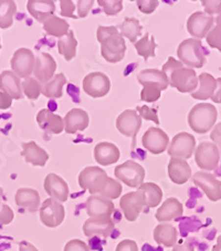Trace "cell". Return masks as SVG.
Returning a JSON list of instances; mask_svg holds the SVG:
<instances>
[{"instance_id":"f907efd6","label":"cell","mask_w":221,"mask_h":251,"mask_svg":"<svg viewBox=\"0 0 221 251\" xmlns=\"http://www.w3.org/2000/svg\"><path fill=\"white\" fill-rule=\"evenodd\" d=\"M94 5V1L93 0H79V1L76 2V6H77V18H85L86 16L91 10V8L93 7Z\"/></svg>"},{"instance_id":"d6986e66","label":"cell","mask_w":221,"mask_h":251,"mask_svg":"<svg viewBox=\"0 0 221 251\" xmlns=\"http://www.w3.org/2000/svg\"><path fill=\"white\" fill-rule=\"evenodd\" d=\"M43 186H45V190L50 198H53L59 202L67 201L70 190H69L67 181L61 176L54 174V173H50L47 175Z\"/></svg>"},{"instance_id":"f6af8a7d","label":"cell","mask_w":221,"mask_h":251,"mask_svg":"<svg viewBox=\"0 0 221 251\" xmlns=\"http://www.w3.org/2000/svg\"><path fill=\"white\" fill-rule=\"evenodd\" d=\"M206 41L209 47L218 49L221 52V24L215 25L207 34Z\"/></svg>"},{"instance_id":"836d02e7","label":"cell","mask_w":221,"mask_h":251,"mask_svg":"<svg viewBox=\"0 0 221 251\" xmlns=\"http://www.w3.org/2000/svg\"><path fill=\"white\" fill-rule=\"evenodd\" d=\"M137 81L143 85L145 83H154L160 86L162 91L167 90L168 85V79L167 75L162 70H157V69H146L140 72L137 75Z\"/></svg>"},{"instance_id":"74e56055","label":"cell","mask_w":221,"mask_h":251,"mask_svg":"<svg viewBox=\"0 0 221 251\" xmlns=\"http://www.w3.org/2000/svg\"><path fill=\"white\" fill-rule=\"evenodd\" d=\"M17 5L14 0H0V28L8 29L14 24Z\"/></svg>"},{"instance_id":"d590c367","label":"cell","mask_w":221,"mask_h":251,"mask_svg":"<svg viewBox=\"0 0 221 251\" xmlns=\"http://www.w3.org/2000/svg\"><path fill=\"white\" fill-rule=\"evenodd\" d=\"M69 28H70V25L68 21L57 16H52L43 23V29L48 34L60 39L69 32Z\"/></svg>"},{"instance_id":"7dc6e473","label":"cell","mask_w":221,"mask_h":251,"mask_svg":"<svg viewBox=\"0 0 221 251\" xmlns=\"http://www.w3.org/2000/svg\"><path fill=\"white\" fill-rule=\"evenodd\" d=\"M136 5L143 14L149 15L157 9L159 1L158 0H137Z\"/></svg>"},{"instance_id":"ab89813d","label":"cell","mask_w":221,"mask_h":251,"mask_svg":"<svg viewBox=\"0 0 221 251\" xmlns=\"http://www.w3.org/2000/svg\"><path fill=\"white\" fill-rule=\"evenodd\" d=\"M21 86H23V92L25 93V97L29 100H31V101H34V100H37L40 97L42 85L40 82L33 79V77H25L23 81V83H21Z\"/></svg>"},{"instance_id":"11a10c76","label":"cell","mask_w":221,"mask_h":251,"mask_svg":"<svg viewBox=\"0 0 221 251\" xmlns=\"http://www.w3.org/2000/svg\"><path fill=\"white\" fill-rule=\"evenodd\" d=\"M12 104V98L7 93L0 91V110L9 109Z\"/></svg>"},{"instance_id":"4316f807","label":"cell","mask_w":221,"mask_h":251,"mask_svg":"<svg viewBox=\"0 0 221 251\" xmlns=\"http://www.w3.org/2000/svg\"><path fill=\"white\" fill-rule=\"evenodd\" d=\"M153 238L155 242L159 246H164L166 248L174 247L178 241V231L172 224L163 223L155 227L153 231Z\"/></svg>"},{"instance_id":"91938a15","label":"cell","mask_w":221,"mask_h":251,"mask_svg":"<svg viewBox=\"0 0 221 251\" xmlns=\"http://www.w3.org/2000/svg\"><path fill=\"white\" fill-rule=\"evenodd\" d=\"M2 197H3V189L0 187V213H1V210H2V205L3 204H1V199H2Z\"/></svg>"},{"instance_id":"8fae6325","label":"cell","mask_w":221,"mask_h":251,"mask_svg":"<svg viewBox=\"0 0 221 251\" xmlns=\"http://www.w3.org/2000/svg\"><path fill=\"white\" fill-rule=\"evenodd\" d=\"M120 207L126 220L131 223L135 222L140 217L141 213L145 207L144 195L138 189L136 192H129L125 194L120 199Z\"/></svg>"},{"instance_id":"2e32d148","label":"cell","mask_w":221,"mask_h":251,"mask_svg":"<svg viewBox=\"0 0 221 251\" xmlns=\"http://www.w3.org/2000/svg\"><path fill=\"white\" fill-rule=\"evenodd\" d=\"M215 18L203 11H196L187 20V30L194 38L198 40L207 37L210 30L214 28Z\"/></svg>"},{"instance_id":"8d00e7d4","label":"cell","mask_w":221,"mask_h":251,"mask_svg":"<svg viewBox=\"0 0 221 251\" xmlns=\"http://www.w3.org/2000/svg\"><path fill=\"white\" fill-rule=\"evenodd\" d=\"M120 30H121V34L122 37L127 38L129 41L135 43L137 41V38L142 36V30L143 27L136 18H125L122 25H120Z\"/></svg>"},{"instance_id":"94428289","label":"cell","mask_w":221,"mask_h":251,"mask_svg":"<svg viewBox=\"0 0 221 251\" xmlns=\"http://www.w3.org/2000/svg\"><path fill=\"white\" fill-rule=\"evenodd\" d=\"M0 49H1V43H0Z\"/></svg>"},{"instance_id":"5bb4252c","label":"cell","mask_w":221,"mask_h":251,"mask_svg":"<svg viewBox=\"0 0 221 251\" xmlns=\"http://www.w3.org/2000/svg\"><path fill=\"white\" fill-rule=\"evenodd\" d=\"M193 181L197 187L201 188L208 199L218 201L221 199V181L214 174L208 172H197L193 176Z\"/></svg>"},{"instance_id":"8992f818","label":"cell","mask_w":221,"mask_h":251,"mask_svg":"<svg viewBox=\"0 0 221 251\" xmlns=\"http://www.w3.org/2000/svg\"><path fill=\"white\" fill-rule=\"evenodd\" d=\"M114 175L116 178L127 185L128 187L138 188L144 183L146 173L141 164L129 159V161L115 167Z\"/></svg>"},{"instance_id":"277c9868","label":"cell","mask_w":221,"mask_h":251,"mask_svg":"<svg viewBox=\"0 0 221 251\" xmlns=\"http://www.w3.org/2000/svg\"><path fill=\"white\" fill-rule=\"evenodd\" d=\"M206 52L198 39H186L181 41L177 49V57L179 61L190 69H200L206 64Z\"/></svg>"},{"instance_id":"5b68a950","label":"cell","mask_w":221,"mask_h":251,"mask_svg":"<svg viewBox=\"0 0 221 251\" xmlns=\"http://www.w3.org/2000/svg\"><path fill=\"white\" fill-rule=\"evenodd\" d=\"M111 177H108L106 172L101 167L88 166L80 173L79 185L84 190H89L90 194L101 196L106 186L110 183Z\"/></svg>"},{"instance_id":"4dcf8cb0","label":"cell","mask_w":221,"mask_h":251,"mask_svg":"<svg viewBox=\"0 0 221 251\" xmlns=\"http://www.w3.org/2000/svg\"><path fill=\"white\" fill-rule=\"evenodd\" d=\"M198 89L194 91L193 93H190V97L195 100H206L210 99L215 93V90L217 88V79L209 73H201L198 76Z\"/></svg>"},{"instance_id":"9c48e42d","label":"cell","mask_w":221,"mask_h":251,"mask_svg":"<svg viewBox=\"0 0 221 251\" xmlns=\"http://www.w3.org/2000/svg\"><path fill=\"white\" fill-rule=\"evenodd\" d=\"M196 164L203 171H215L219 165V150L212 142H201L195 150Z\"/></svg>"},{"instance_id":"9f6ffc18","label":"cell","mask_w":221,"mask_h":251,"mask_svg":"<svg viewBox=\"0 0 221 251\" xmlns=\"http://www.w3.org/2000/svg\"><path fill=\"white\" fill-rule=\"evenodd\" d=\"M210 100L214 103H218V104L221 103V77H218V79H217V88L215 90L214 95L210 98Z\"/></svg>"},{"instance_id":"b9f144b4","label":"cell","mask_w":221,"mask_h":251,"mask_svg":"<svg viewBox=\"0 0 221 251\" xmlns=\"http://www.w3.org/2000/svg\"><path fill=\"white\" fill-rule=\"evenodd\" d=\"M99 7L103 8L104 14L106 16H116L123 10L122 0H98Z\"/></svg>"},{"instance_id":"484cf974","label":"cell","mask_w":221,"mask_h":251,"mask_svg":"<svg viewBox=\"0 0 221 251\" xmlns=\"http://www.w3.org/2000/svg\"><path fill=\"white\" fill-rule=\"evenodd\" d=\"M0 90L11 97L12 100L24 98L20 77L12 71H3L0 73Z\"/></svg>"},{"instance_id":"f546056e","label":"cell","mask_w":221,"mask_h":251,"mask_svg":"<svg viewBox=\"0 0 221 251\" xmlns=\"http://www.w3.org/2000/svg\"><path fill=\"white\" fill-rule=\"evenodd\" d=\"M15 201L20 208H25L31 213L37 211L40 207V195L32 188H19L16 193Z\"/></svg>"},{"instance_id":"ffe728a7","label":"cell","mask_w":221,"mask_h":251,"mask_svg":"<svg viewBox=\"0 0 221 251\" xmlns=\"http://www.w3.org/2000/svg\"><path fill=\"white\" fill-rule=\"evenodd\" d=\"M82 230L88 238L95 236L107 238L114 231V223L112 218H89L83 224Z\"/></svg>"},{"instance_id":"6f0895ef","label":"cell","mask_w":221,"mask_h":251,"mask_svg":"<svg viewBox=\"0 0 221 251\" xmlns=\"http://www.w3.org/2000/svg\"><path fill=\"white\" fill-rule=\"evenodd\" d=\"M19 251H39L37 247L30 244L28 241H20L19 242Z\"/></svg>"},{"instance_id":"681fc988","label":"cell","mask_w":221,"mask_h":251,"mask_svg":"<svg viewBox=\"0 0 221 251\" xmlns=\"http://www.w3.org/2000/svg\"><path fill=\"white\" fill-rule=\"evenodd\" d=\"M63 251H90L89 246L80 239H72L64 246Z\"/></svg>"},{"instance_id":"30bf717a","label":"cell","mask_w":221,"mask_h":251,"mask_svg":"<svg viewBox=\"0 0 221 251\" xmlns=\"http://www.w3.org/2000/svg\"><path fill=\"white\" fill-rule=\"evenodd\" d=\"M82 88L91 98H103L110 92L111 81L108 76L102 72H92L89 73L83 79Z\"/></svg>"},{"instance_id":"7402d4cb","label":"cell","mask_w":221,"mask_h":251,"mask_svg":"<svg viewBox=\"0 0 221 251\" xmlns=\"http://www.w3.org/2000/svg\"><path fill=\"white\" fill-rule=\"evenodd\" d=\"M63 124L68 134H75L76 132L84 131L90 124L89 114L82 109H72L64 116Z\"/></svg>"},{"instance_id":"c3c4849f","label":"cell","mask_w":221,"mask_h":251,"mask_svg":"<svg viewBox=\"0 0 221 251\" xmlns=\"http://www.w3.org/2000/svg\"><path fill=\"white\" fill-rule=\"evenodd\" d=\"M60 7H61V16L67 17V18L77 19V16L74 15L75 11V3L72 0H62L60 1Z\"/></svg>"},{"instance_id":"e0dca14e","label":"cell","mask_w":221,"mask_h":251,"mask_svg":"<svg viewBox=\"0 0 221 251\" xmlns=\"http://www.w3.org/2000/svg\"><path fill=\"white\" fill-rule=\"evenodd\" d=\"M85 209L90 218H111L115 210V207L114 202L112 201H108V199L101 196H97V195H93V196L91 195L86 199Z\"/></svg>"},{"instance_id":"3957f363","label":"cell","mask_w":221,"mask_h":251,"mask_svg":"<svg viewBox=\"0 0 221 251\" xmlns=\"http://www.w3.org/2000/svg\"><path fill=\"white\" fill-rule=\"evenodd\" d=\"M218 119V111L210 103H199L188 113V125L194 132L206 134L215 126Z\"/></svg>"},{"instance_id":"52a82bcc","label":"cell","mask_w":221,"mask_h":251,"mask_svg":"<svg viewBox=\"0 0 221 251\" xmlns=\"http://www.w3.org/2000/svg\"><path fill=\"white\" fill-rule=\"evenodd\" d=\"M41 223L48 228H57L66 218L64 206L53 198H47L42 202L39 211Z\"/></svg>"},{"instance_id":"44dd1931","label":"cell","mask_w":221,"mask_h":251,"mask_svg":"<svg viewBox=\"0 0 221 251\" xmlns=\"http://www.w3.org/2000/svg\"><path fill=\"white\" fill-rule=\"evenodd\" d=\"M184 214V206L178 199L170 197L165 201L155 214V218L159 223H168L179 218Z\"/></svg>"},{"instance_id":"d4e9b609","label":"cell","mask_w":221,"mask_h":251,"mask_svg":"<svg viewBox=\"0 0 221 251\" xmlns=\"http://www.w3.org/2000/svg\"><path fill=\"white\" fill-rule=\"evenodd\" d=\"M27 8L34 19L43 24L50 17L54 16L55 2L53 0H29Z\"/></svg>"},{"instance_id":"7a4b0ae2","label":"cell","mask_w":221,"mask_h":251,"mask_svg":"<svg viewBox=\"0 0 221 251\" xmlns=\"http://www.w3.org/2000/svg\"><path fill=\"white\" fill-rule=\"evenodd\" d=\"M162 71L167 75L168 83L181 93H193L198 88V76L193 69L184 67V64L172 57H168Z\"/></svg>"},{"instance_id":"9a60e30c","label":"cell","mask_w":221,"mask_h":251,"mask_svg":"<svg viewBox=\"0 0 221 251\" xmlns=\"http://www.w3.org/2000/svg\"><path fill=\"white\" fill-rule=\"evenodd\" d=\"M142 144L149 153L158 155L167 150L170 145V137L163 129L149 127L142 137Z\"/></svg>"},{"instance_id":"1f68e13d","label":"cell","mask_w":221,"mask_h":251,"mask_svg":"<svg viewBox=\"0 0 221 251\" xmlns=\"http://www.w3.org/2000/svg\"><path fill=\"white\" fill-rule=\"evenodd\" d=\"M137 189L144 195L145 207L147 208H155L162 202L163 190L157 184L143 183Z\"/></svg>"},{"instance_id":"f1b7e54d","label":"cell","mask_w":221,"mask_h":251,"mask_svg":"<svg viewBox=\"0 0 221 251\" xmlns=\"http://www.w3.org/2000/svg\"><path fill=\"white\" fill-rule=\"evenodd\" d=\"M23 150L21 156L25 157V162L31 164L33 166L43 167L47 164L48 159H49V154L46 152V150L38 146L34 141L23 143Z\"/></svg>"},{"instance_id":"ac0fdd59","label":"cell","mask_w":221,"mask_h":251,"mask_svg":"<svg viewBox=\"0 0 221 251\" xmlns=\"http://www.w3.org/2000/svg\"><path fill=\"white\" fill-rule=\"evenodd\" d=\"M55 70H57V62L51 54L42 52L37 55L36 61H34L33 75L41 85L47 83L54 76Z\"/></svg>"},{"instance_id":"d6a6232c","label":"cell","mask_w":221,"mask_h":251,"mask_svg":"<svg viewBox=\"0 0 221 251\" xmlns=\"http://www.w3.org/2000/svg\"><path fill=\"white\" fill-rule=\"evenodd\" d=\"M64 84H67V77L63 73L54 75L50 81L42 84L41 93L48 99H60L63 95Z\"/></svg>"},{"instance_id":"e575fe53","label":"cell","mask_w":221,"mask_h":251,"mask_svg":"<svg viewBox=\"0 0 221 251\" xmlns=\"http://www.w3.org/2000/svg\"><path fill=\"white\" fill-rule=\"evenodd\" d=\"M77 49V40L74 37L73 30H69V32L63 38L58 41V51L63 55L66 61H71L75 58Z\"/></svg>"},{"instance_id":"680465c9","label":"cell","mask_w":221,"mask_h":251,"mask_svg":"<svg viewBox=\"0 0 221 251\" xmlns=\"http://www.w3.org/2000/svg\"><path fill=\"white\" fill-rule=\"evenodd\" d=\"M212 251H221V235L217 239V244L214 246Z\"/></svg>"},{"instance_id":"816d5d0a","label":"cell","mask_w":221,"mask_h":251,"mask_svg":"<svg viewBox=\"0 0 221 251\" xmlns=\"http://www.w3.org/2000/svg\"><path fill=\"white\" fill-rule=\"evenodd\" d=\"M210 140L217 146V149L219 150L221 156V122L217 123V125H215L214 128H212L210 133Z\"/></svg>"},{"instance_id":"bcb514c9","label":"cell","mask_w":221,"mask_h":251,"mask_svg":"<svg viewBox=\"0 0 221 251\" xmlns=\"http://www.w3.org/2000/svg\"><path fill=\"white\" fill-rule=\"evenodd\" d=\"M135 111L142 119H144L146 121H151V122H154L155 124H159L157 110L150 109V107L147 105H143V106H137Z\"/></svg>"},{"instance_id":"7c38bea8","label":"cell","mask_w":221,"mask_h":251,"mask_svg":"<svg viewBox=\"0 0 221 251\" xmlns=\"http://www.w3.org/2000/svg\"><path fill=\"white\" fill-rule=\"evenodd\" d=\"M34 61H36V57H34L33 52L27 48H20L16 51L12 55L10 66L16 75L19 77H29L33 73L34 68Z\"/></svg>"},{"instance_id":"ee69618b","label":"cell","mask_w":221,"mask_h":251,"mask_svg":"<svg viewBox=\"0 0 221 251\" xmlns=\"http://www.w3.org/2000/svg\"><path fill=\"white\" fill-rule=\"evenodd\" d=\"M123 192V186L121 185L119 180H116L114 178L110 179V183L106 186L104 193L101 195V197L106 198L108 201H113V199H118L121 194Z\"/></svg>"},{"instance_id":"ba28073f","label":"cell","mask_w":221,"mask_h":251,"mask_svg":"<svg viewBox=\"0 0 221 251\" xmlns=\"http://www.w3.org/2000/svg\"><path fill=\"white\" fill-rule=\"evenodd\" d=\"M196 150V140L192 134L181 132L172 137L170 146L167 149V153L172 158L188 159L192 157L194 151Z\"/></svg>"},{"instance_id":"7bdbcfd3","label":"cell","mask_w":221,"mask_h":251,"mask_svg":"<svg viewBox=\"0 0 221 251\" xmlns=\"http://www.w3.org/2000/svg\"><path fill=\"white\" fill-rule=\"evenodd\" d=\"M203 9L207 15L216 17V24H221V0H203L201 1Z\"/></svg>"},{"instance_id":"f35d334b","label":"cell","mask_w":221,"mask_h":251,"mask_svg":"<svg viewBox=\"0 0 221 251\" xmlns=\"http://www.w3.org/2000/svg\"><path fill=\"white\" fill-rule=\"evenodd\" d=\"M134 47H135L137 53L147 61L149 58H154L156 55L155 49L157 48V43L155 42L154 37L149 36V33H146L141 40L134 43Z\"/></svg>"},{"instance_id":"cb8c5ba5","label":"cell","mask_w":221,"mask_h":251,"mask_svg":"<svg viewBox=\"0 0 221 251\" xmlns=\"http://www.w3.org/2000/svg\"><path fill=\"white\" fill-rule=\"evenodd\" d=\"M37 122L39 127L51 134H61L64 129L63 119L49 109H43L38 112Z\"/></svg>"},{"instance_id":"6da1fadb","label":"cell","mask_w":221,"mask_h":251,"mask_svg":"<svg viewBox=\"0 0 221 251\" xmlns=\"http://www.w3.org/2000/svg\"><path fill=\"white\" fill-rule=\"evenodd\" d=\"M98 41L101 43V54L108 63L122 61L126 52V43L118 27L99 25L97 31Z\"/></svg>"},{"instance_id":"4fadbf2b","label":"cell","mask_w":221,"mask_h":251,"mask_svg":"<svg viewBox=\"0 0 221 251\" xmlns=\"http://www.w3.org/2000/svg\"><path fill=\"white\" fill-rule=\"evenodd\" d=\"M142 127V118L135 110H125L116 119V128L124 136L132 137L135 144L136 135Z\"/></svg>"},{"instance_id":"f5cc1de1","label":"cell","mask_w":221,"mask_h":251,"mask_svg":"<svg viewBox=\"0 0 221 251\" xmlns=\"http://www.w3.org/2000/svg\"><path fill=\"white\" fill-rule=\"evenodd\" d=\"M115 251H138V246L136 241L131 239H125L116 246Z\"/></svg>"},{"instance_id":"83f0119b","label":"cell","mask_w":221,"mask_h":251,"mask_svg":"<svg viewBox=\"0 0 221 251\" xmlns=\"http://www.w3.org/2000/svg\"><path fill=\"white\" fill-rule=\"evenodd\" d=\"M168 176L174 184L183 185L192 177V168L184 159L172 158L168 164Z\"/></svg>"},{"instance_id":"60d3db41","label":"cell","mask_w":221,"mask_h":251,"mask_svg":"<svg viewBox=\"0 0 221 251\" xmlns=\"http://www.w3.org/2000/svg\"><path fill=\"white\" fill-rule=\"evenodd\" d=\"M142 92H141V100L146 103H153L158 101L160 95H162V89L160 86L154 83H145L143 84Z\"/></svg>"},{"instance_id":"db71d44e","label":"cell","mask_w":221,"mask_h":251,"mask_svg":"<svg viewBox=\"0 0 221 251\" xmlns=\"http://www.w3.org/2000/svg\"><path fill=\"white\" fill-rule=\"evenodd\" d=\"M172 251H195V248L192 242L188 241L187 239H184L177 242L174 246V248H172Z\"/></svg>"},{"instance_id":"603a6c76","label":"cell","mask_w":221,"mask_h":251,"mask_svg":"<svg viewBox=\"0 0 221 251\" xmlns=\"http://www.w3.org/2000/svg\"><path fill=\"white\" fill-rule=\"evenodd\" d=\"M121 157L119 147L110 142H101L94 147V158L102 166H108L118 163Z\"/></svg>"}]
</instances>
